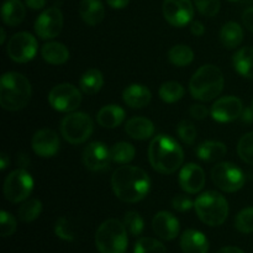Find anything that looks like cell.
<instances>
[{
    "mask_svg": "<svg viewBox=\"0 0 253 253\" xmlns=\"http://www.w3.org/2000/svg\"><path fill=\"white\" fill-rule=\"evenodd\" d=\"M211 179L219 189L226 193H235L246 183L245 173L240 167L230 162H220L212 168Z\"/></svg>",
    "mask_w": 253,
    "mask_h": 253,
    "instance_id": "ba28073f",
    "label": "cell"
},
{
    "mask_svg": "<svg viewBox=\"0 0 253 253\" xmlns=\"http://www.w3.org/2000/svg\"><path fill=\"white\" fill-rule=\"evenodd\" d=\"M225 79L221 69L214 64L200 67L189 82V91L192 96L200 101H211L221 94Z\"/></svg>",
    "mask_w": 253,
    "mask_h": 253,
    "instance_id": "277c9868",
    "label": "cell"
},
{
    "mask_svg": "<svg viewBox=\"0 0 253 253\" xmlns=\"http://www.w3.org/2000/svg\"><path fill=\"white\" fill-rule=\"evenodd\" d=\"M41 56L47 63L59 66L64 64L69 59V51L63 43L56 41L47 42L42 46Z\"/></svg>",
    "mask_w": 253,
    "mask_h": 253,
    "instance_id": "cb8c5ba5",
    "label": "cell"
},
{
    "mask_svg": "<svg viewBox=\"0 0 253 253\" xmlns=\"http://www.w3.org/2000/svg\"><path fill=\"white\" fill-rule=\"evenodd\" d=\"M32 88L29 79L17 72H6L0 81V105L9 111L24 109L31 99Z\"/></svg>",
    "mask_w": 253,
    "mask_h": 253,
    "instance_id": "3957f363",
    "label": "cell"
},
{
    "mask_svg": "<svg viewBox=\"0 0 253 253\" xmlns=\"http://www.w3.org/2000/svg\"><path fill=\"white\" fill-rule=\"evenodd\" d=\"M111 161L119 165H128L135 158L136 150L131 143L118 142L110 148Z\"/></svg>",
    "mask_w": 253,
    "mask_h": 253,
    "instance_id": "4dcf8cb0",
    "label": "cell"
},
{
    "mask_svg": "<svg viewBox=\"0 0 253 253\" xmlns=\"http://www.w3.org/2000/svg\"><path fill=\"white\" fill-rule=\"evenodd\" d=\"M34 152L43 158L53 157L59 151V137L56 131L51 128H42L34 135L31 141Z\"/></svg>",
    "mask_w": 253,
    "mask_h": 253,
    "instance_id": "2e32d148",
    "label": "cell"
},
{
    "mask_svg": "<svg viewBox=\"0 0 253 253\" xmlns=\"http://www.w3.org/2000/svg\"><path fill=\"white\" fill-rule=\"evenodd\" d=\"M82 160L85 168H88L89 170H93V172L104 170L110 165V148H108L105 143L99 142V141L91 142L84 148Z\"/></svg>",
    "mask_w": 253,
    "mask_h": 253,
    "instance_id": "9a60e30c",
    "label": "cell"
},
{
    "mask_svg": "<svg viewBox=\"0 0 253 253\" xmlns=\"http://www.w3.org/2000/svg\"><path fill=\"white\" fill-rule=\"evenodd\" d=\"M48 103L54 110L61 113H73L81 105L82 94L73 84L62 83L51 89Z\"/></svg>",
    "mask_w": 253,
    "mask_h": 253,
    "instance_id": "8fae6325",
    "label": "cell"
},
{
    "mask_svg": "<svg viewBox=\"0 0 253 253\" xmlns=\"http://www.w3.org/2000/svg\"><path fill=\"white\" fill-rule=\"evenodd\" d=\"M163 16L166 21L174 27H184L194 17L192 0H165Z\"/></svg>",
    "mask_w": 253,
    "mask_h": 253,
    "instance_id": "7c38bea8",
    "label": "cell"
},
{
    "mask_svg": "<svg viewBox=\"0 0 253 253\" xmlns=\"http://www.w3.org/2000/svg\"><path fill=\"white\" fill-rule=\"evenodd\" d=\"M34 179L24 168H19L10 173L4 182V195L9 202H25L34 190Z\"/></svg>",
    "mask_w": 253,
    "mask_h": 253,
    "instance_id": "9c48e42d",
    "label": "cell"
},
{
    "mask_svg": "<svg viewBox=\"0 0 253 253\" xmlns=\"http://www.w3.org/2000/svg\"><path fill=\"white\" fill-rule=\"evenodd\" d=\"M127 244V230L119 220H106L96 230L95 245L100 253H125Z\"/></svg>",
    "mask_w": 253,
    "mask_h": 253,
    "instance_id": "8992f818",
    "label": "cell"
},
{
    "mask_svg": "<svg viewBox=\"0 0 253 253\" xmlns=\"http://www.w3.org/2000/svg\"><path fill=\"white\" fill-rule=\"evenodd\" d=\"M172 207L173 209L177 210L179 212H185L194 208V202L190 199L188 195L184 194H178L173 198L172 200Z\"/></svg>",
    "mask_w": 253,
    "mask_h": 253,
    "instance_id": "b9f144b4",
    "label": "cell"
},
{
    "mask_svg": "<svg viewBox=\"0 0 253 253\" xmlns=\"http://www.w3.org/2000/svg\"><path fill=\"white\" fill-rule=\"evenodd\" d=\"M133 253H167L165 245L152 237H142L135 244Z\"/></svg>",
    "mask_w": 253,
    "mask_h": 253,
    "instance_id": "836d02e7",
    "label": "cell"
},
{
    "mask_svg": "<svg viewBox=\"0 0 253 253\" xmlns=\"http://www.w3.org/2000/svg\"><path fill=\"white\" fill-rule=\"evenodd\" d=\"M109 5H110L113 9H124L128 5L130 0H106Z\"/></svg>",
    "mask_w": 253,
    "mask_h": 253,
    "instance_id": "c3c4849f",
    "label": "cell"
},
{
    "mask_svg": "<svg viewBox=\"0 0 253 253\" xmlns=\"http://www.w3.org/2000/svg\"><path fill=\"white\" fill-rule=\"evenodd\" d=\"M168 59L177 67H185L194 59V52L187 44H177L168 51Z\"/></svg>",
    "mask_w": 253,
    "mask_h": 253,
    "instance_id": "f546056e",
    "label": "cell"
},
{
    "mask_svg": "<svg viewBox=\"0 0 253 253\" xmlns=\"http://www.w3.org/2000/svg\"><path fill=\"white\" fill-rule=\"evenodd\" d=\"M230 1H237V0H230Z\"/></svg>",
    "mask_w": 253,
    "mask_h": 253,
    "instance_id": "db71d44e",
    "label": "cell"
},
{
    "mask_svg": "<svg viewBox=\"0 0 253 253\" xmlns=\"http://www.w3.org/2000/svg\"><path fill=\"white\" fill-rule=\"evenodd\" d=\"M111 187L123 202L138 203L150 193L151 179L142 168L123 165L114 172Z\"/></svg>",
    "mask_w": 253,
    "mask_h": 253,
    "instance_id": "6da1fadb",
    "label": "cell"
},
{
    "mask_svg": "<svg viewBox=\"0 0 253 253\" xmlns=\"http://www.w3.org/2000/svg\"><path fill=\"white\" fill-rule=\"evenodd\" d=\"M190 31H192V34L194 35V36H203V35L205 34V26L203 25V22L194 21L192 24V26H190Z\"/></svg>",
    "mask_w": 253,
    "mask_h": 253,
    "instance_id": "f6af8a7d",
    "label": "cell"
},
{
    "mask_svg": "<svg viewBox=\"0 0 253 253\" xmlns=\"http://www.w3.org/2000/svg\"><path fill=\"white\" fill-rule=\"evenodd\" d=\"M125 131L131 138L135 140H148L155 135V125L152 121L143 116H135L130 119L125 125Z\"/></svg>",
    "mask_w": 253,
    "mask_h": 253,
    "instance_id": "44dd1931",
    "label": "cell"
},
{
    "mask_svg": "<svg viewBox=\"0 0 253 253\" xmlns=\"http://www.w3.org/2000/svg\"><path fill=\"white\" fill-rule=\"evenodd\" d=\"M25 4L32 10H41L46 5V0H25Z\"/></svg>",
    "mask_w": 253,
    "mask_h": 253,
    "instance_id": "bcb514c9",
    "label": "cell"
},
{
    "mask_svg": "<svg viewBox=\"0 0 253 253\" xmlns=\"http://www.w3.org/2000/svg\"><path fill=\"white\" fill-rule=\"evenodd\" d=\"M235 227L241 234H252L253 232V207L242 209L235 219Z\"/></svg>",
    "mask_w": 253,
    "mask_h": 253,
    "instance_id": "e575fe53",
    "label": "cell"
},
{
    "mask_svg": "<svg viewBox=\"0 0 253 253\" xmlns=\"http://www.w3.org/2000/svg\"><path fill=\"white\" fill-rule=\"evenodd\" d=\"M198 11L208 17H212L220 11V0H194Z\"/></svg>",
    "mask_w": 253,
    "mask_h": 253,
    "instance_id": "ab89813d",
    "label": "cell"
},
{
    "mask_svg": "<svg viewBox=\"0 0 253 253\" xmlns=\"http://www.w3.org/2000/svg\"><path fill=\"white\" fill-rule=\"evenodd\" d=\"M63 27V14L58 7H48L40 14L35 22V31L42 40L58 36Z\"/></svg>",
    "mask_w": 253,
    "mask_h": 253,
    "instance_id": "4fadbf2b",
    "label": "cell"
},
{
    "mask_svg": "<svg viewBox=\"0 0 253 253\" xmlns=\"http://www.w3.org/2000/svg\"><path fill=\"white\" fill-rule=\"evenodd\" d=\"M54 232H56L57 237H59L63 241H73L74 240L73 230H72V226L69 225L67 217L64 216L57 220L56 225H54Z\"/></svg>",
    "mask_w": 253,
    "mask_h": 253,
    "instance_id": "60d3db41",
    "label": "cell"
},
{
    "mask_svg": "<svg viewBox=\"0 0 253 253\" xmlns=\"http://www.w3.org/2000/svg\"><path fill=\"white\" fill-rule=\"evenodd\" d=\"M242 111H244V105H242L241 99L234 95H229L217 99L212 104L211 109H210V115L215 121L224 124L231 123V121L241 118Z\"/></svg>",
    "mask_w": 253,
    "mask_h": 253,
    "instance_id": "5bb4252c",
    "label": "cell"
},
{
    "mask_svg": "<svg viewBox=\"0 0 253 253\" xmlns=\"http://www.w3.org/2000/svg\"><path fill=\"white\" fill-rule=\"evenodd\" d=\"M216 253H245V252L242 251L241 249H239V247L227 246V247H222V249H220Z\"/></svg>",
    "mask_w": 253,
    "mask_h": 253,
    "instance_id": "f907efd6",
    "label": "cell"
},
{
    "mask_svg": "<svg viewBox=\"0 0 253 253\" xmlns=\"http://www.w3.org/2000/svg\"><path fill=\"white\" fill-rule=\"evenodd\" d=\"M180 249L184 253H208L209 241L207 236L198 230H185L180 236Z\"/></svg>",
    "mask_w": 253,
    "mask_h": 253,
    "instance_id": "d6986e66",
    "label": "cell"
},
{
    "mask_svg": "<svg viewBox=\"0 0 253 253\" xmlns=\"http://www.w3.org/2000/svg\"><path fill=\"white\" fill-rule=\"evenodd\" d=\"M177 135L185 145H193L197 140V128L190 121L182 120L177 126Z\"/></svg>",
    "mask_w": 253,
    "mask_h": 253,
    "instance_id": "74e56055",
    "label": "cell"
},
{
    "mask_svg": "<svg viewBox=\"0 0 253 253\" xmlns=\"http://www.w3.org/2000/svg\"><path fill=\"white\" fill-rule=\"evenodd\" d=\"M244 40V30L237 22H226L220 31V41L226 48L232 49L240 46Z\"/></svg>",
    "mask_w": 253,
    "mask_h": 253,
    "instance_id": "83f0119b",
    "label": "cell"
},
{
    "mask_svg": "<svg viewBox=\"0 0 253 253\" xmlns=\"http://www.w3.org/2000/svg\"><path fill=\"white\" fill-rule=\"evenodd\" d=\"M148 161L156 172L172 174L183 165L184 152L174 138L161 133L148 146Z\"/></svg>",
    "mask_w": 253,
    "mask_h": 253,
    "instance_id": "7a4b0ae2",
    "label": "cell"
},
{
    "mask_svg": "<svg viewBox=\"0 0 253 253\" xmlns=\"http://www.w3.org/2000/svg\"><path fill=\"white\" fill-rule=\"evenodd\" d=\"M198 217L209 226H220L229 216V203L226 198L214 190L202 193L194 202Z\"/></svg>",
    "mask_w": 253,
    "mask_h": 253,
    "instance_id": "5b68a950",
    "label": "cell"
},
{
    "mask_svg": "<svg viewBox=\"0 0 253 253\" xmlns=\"http://www.w3.org/2000/svg\"><path fill=\"white\" fill-rule=\"evenodd\" d=\"M152 229L160 239L172 241L179 234L180 225L173 214L168 211H160L153 217Z\"/></svg>",
    "mask_w": 253,
    "mask_h": 253,
    "instance_id": "ac0fdd59",
    "label": "cell"
},
{
    "mask_svg": "<svg viewBox=\"0 0 253 253\" xmlns=\"http://www.w3.org/2000/svg\"><path fill=\"white\" fill-rule=\"evenodd\" d=\"M237 153L244 162L253 166V131L242 136L237 145Z\"/></svg>",
    "mask_w": 253,
    "mask_h": 253,
    "instance_id": "d590c367",
    "label": "cell"
},
{
    "mask_svg": "<svg viewBox=\"0 0 253 253\" xmlns=\"http://www.w3.org/2000/svg\"><path fill=\"white\" fill-rule=\"evenodd\" d=\"M241 119L244 123L251 124L253 123V109L252 108H246L244 109L241 114Z\"/></svg>",
    "mask_w": 253,
    "mask_h": 253,
    "instance_id": "681fc988",
    "label": "cell"
},
{
    "mask_svg": "<svg viewBox=\"0 0 253 253\" xmlns=\"http://www.w3.org/2000/svg\"><path fill=\"white\" fill-rule=\"evenodd\" d=\"M94 131L90 116L81 111H73L64 116L61 123V133L67 142L79 145L88 140Z\"/></svg>",
    "mask_w": 253,
    "mask_h": 253,
    "instance_id": "52a82bcc",
    "label": "cell"
},
{
    "mask_svg": "<svg viewBox=\"0 0 253 253\" xmlns=\"http://www.w3.org/2000/svg\"><path fill=\"white\" fill-rule=\"evenodd\" d=\"M5 39H6V34H5V29H1V39H0V43H4Z\"/></svg>",
    "mask_w": 253,
    "mask_h": 253,
    "instance_id": "f5cc1de1",
    "label": "cell"
},
{
    "mask_svg": "<svg viewBox=\"0 0 253 253\" xmlns=\"http://www.w3.org/2000/svg\"><path fill=\"white\" fill-rule=\"evenodd\" d=\"M179 185L184 192L197 194L205 185V172L200 166L188 163L179 172Z\"/></svg>",
    "mask_w": 253,
    "mask_h": 253,
    "instance_id": "e0dca14e",
    "label": "cell"
},
{
    "mask_svg": "<svg viewBox=\"0 0 253 253\" xmlns=\"http://www.w3.org/2000/svg\"><path fill=\"white\" fill-rule=\"evenodd\" d=\"M17 227V222L15 217L7 211L2 210L0 212V235L2 237H9L15 234Z\"/></svg>",
    "mask_w": 253,
    "mask_h": 253,
    "instance_id": "f35d334b",
    "label": "cell"
},
{
    "mask_svg": "<svg viewBox=\"0 0 253 253\" xmlns=\"http://www.w3.org/2000/svg\"><path fill=\"white\" fill-rule=\"evenodd\" d=\"M42 212V203L39 199L26 200L17 210L19 219L24 222H31L36 220Z\"/></svg>",
    "mask_w": 253,
    "mask_h": 253,
    "instance_id": "d6a6232c",
    "label": "cell"
},
{
    "mask_svg": "<svg viewBox=\"0 0 253 253\" xmlns=\"http://www.w3.org/2000/svg\"><path fill=\"white\" fill-rule=\"evenodd\" d=\"M242 21L244 25L253 32V7H249L247 10H245L244 14H242Z\"/></svg>",
    "mask_w": 253,
    "mask_h": 253,
    "instance_id": "ee69618b",
    "label": "cell"
},
{
    "mask_svg": "<svg viewBox=\"0 0 253 253\" xmlns=\"http://www.w3.org/2000/svg\"><path fill=\"white\" fill-rule=\"evenodd\" d=\"M227 152V147L225 143L220 141H205L200 143L195 150L197 157L204 162H215L225 157Z\"/></svg>",
    "mask_w": 253,
    "mask_h": 253,
    "instance_id": "484cf974",
    "label": "cell"
},
{
    "mask_svg": "<svg viewBox=\"0 0 253 253\" xmlns=\"http://www.w3.org/2000/svg\"><path fill=\"white\" fill-rule=\"evenodd\" d=\"M189 114L192 118L197 119V120H203L209 115L210 111L208 110L207 106L202 105V104H194V105L190 106Z\"/></svg>",
    "mask_w": 253,
    "mask_h": 253,
    "instance_id": "7bdbcfd3",
    "label": "cell"
},
{
    "mask_svg": "<svg viewBox=\"0 0 253 253\" xmlns=\"http://www.w3.org/2000/svg\"><path fill=\"white\" fill-rule=\"evenodd\" d=\"M126 113L121 106L111 104L105 105L96 114V121L105 128H115L124 123Z\"/></svg>",
    "mask_w": 253,
    "mask_h": 253,
    "instance_id": "603a6c76",
    "label": "cell"
},
{
    "mask_svg": "<svg viewBox=\"0 0 253 253\" xmlns=\"http://www.w3.org/2000/svg\"><path fill=\"white\" fill-rule=\"evenodd\" d=\"M158 94H160V98L162 99L165 103L173 104L177 103L178 100L184 96L185 89L184 86L182 85L178 82H166L161 85L160 90H158Z\"/></svg>",
    "mask_w": 253,
    "mask_h": 253,
    "instance_id": "1f68e13d",
    "label": "cell"
},
{
    "mask_svg": "<svg viewBox=\"0 0 253 253\" xmlns=\"http://www.w3.org/2000/svg\"><path fill=\"white\" fill-rule=\"evenodd\" d=\"M123 99L130 108L142 109L150 104L152 94L143 84H131L123 91Z\"/></svg>",
    "mask_w": 253,
    "mask_h": 253,
    "instance_id": "ffe728a7",
    "label": "cell"
},
{
    "mask_svg": "<svg viewBox=\"0 0 253 253\" xmlns=\"http://www.w3.org/2000/svg\"><path fill=\"white\" fill-rule=\"evenodd\" d=\"M30 158L29 156L26 155V153L24 152H20L19 155H17V165H19L20 168H24V169H26L27 167L30 166Z\"/></svg>",
    "mask_w": 253,
    "mask_h": 253,
    "instance_id": "7dc6e473",
    "label": "cell"
},
{
    "mask_svg": "<svg viewBox=\"0 0 253 253\" xmlns=\"http://www.w3.org/2000/svg\"><path fill=\"white\" fill-rule=\"evenodd\" d=\"M39 51V43L34 35L22 31L12 35L7 42V56L16 63H27L32 61Z\"/></svg>",
    "mask_w": 253,
    "mask_h": 253,
    "instance_id": "30bf717a",
    "label": "cell"
},
{
    "mask_svg": "<svg viewBox=\"0 0 253 253\" xmlns=\"http://www.w3.org/2000/svg\"><path fill=\"white\" fill-rule=\"evenodd\" d=\"M26 15L25 5L21 0H6L1 6V17L4 24L17 26L21 24Z\"/></svg>",
    "mask_w": 253,
    "mask_h": 253,
    "instance_id": "d4e9b609",
    "label": "cell"
},
{
    "mask_svg": "<svg viewBox=\"0 0 253 253\" xmlns=\"http://www.w3.org/2000/svg\"><path fill=\"white\" fill-rule=\"evenodd\" d=\"M9 163H10L9 157H7L5 153H1V156H0V169L1 170L6 169V167L9 166Z\"/></svg>",
    "mask_w": 253,
    "mask_h": 253,
    "instance_id": "816d5d0a",
    "label": "cell"
},
{
    "mask_svg": "<svg viewBox=\"0 0 253 253\" xmlns=\"http://www.w3.org/2000/svg\"><path fill=\"white\" fill-rule=\"evenodd\" d=\"M79 15L85 24L95 26L104 20L105 7L101 0H82L79 4Z\"/></svg>",
    "mask_w": 253,
    "mask_h": 253,
    "instance_id": "7402d4cb",
    "label": "cell"
},
{
    "mask_svg": "<svg viewBox=\"0 0 253 253\" xmlns=\"http://www.w3.org/2000/svg\"><path fill=\"white\" fill-rule=\"evenodd\" d=\"M234 68L241 77L253 79V47H242L232 58Z\"/></svg>",
    "mask_w": 253,
    "mask_h": 253,
    "instance_id": "4316f807",
    "label": "cell"
},
{
    "mask_svg": "<svg viewBox=\"0 0 253 253\" xmlns=\"http://www.w3.org/2000/svg\"><path fill=\"white\" fill-rule=\"evenodd\" d=\"M124 225H125L126 230L132 236H140L142 234L143 229H145V221H143L142 216L137 211L126 212L125 219H124Z\"/></svg>",
    "mask_w": 253,
    "mask_h": 253,
    "instance_id": "8d00e7d4",
    "label": "cell"
},
{
    "mask_svg": "<svg viewBox=\"0 0 253 253\" xmlns=\"http://www.w3.org/2000/svg\"><path fill=\"white\" fill-rule=\"evenodd\" d=\"M104 85V76L99 69L90 68L83 73L79 79V86L83 93L88 95H94L99 93Z\"/></svg>",
    "mask_w": 253,
    "mask_h": 253,
    "instance_id": "f1b7e54d",
    "label": "cell"
},
{
    "mask_svg": "<svg viewBox=\"0 0 253 253\" xmlns=\"http://www.w3.org/2000/svg\"><path fill=\"white\" fill-rule=\"evenodd\" d=\"M252 109H253V101H252Z\"/></svg>",
    "mask_w": 253,
    "mask_h": 253,
    "instance_id": "11a10c76",
    "label": "cell"
}]
</instances>
